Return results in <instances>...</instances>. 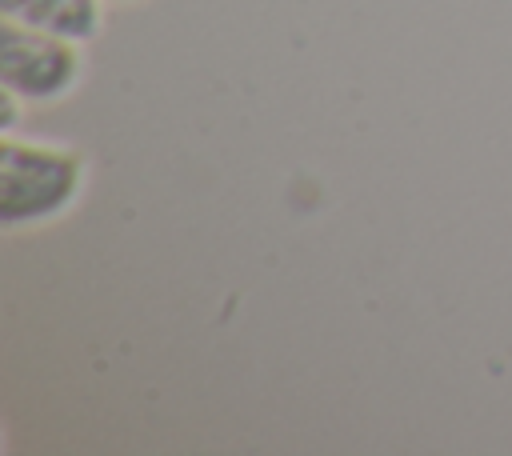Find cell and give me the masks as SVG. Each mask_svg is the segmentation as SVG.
<instances>
[{"mask_svg": "<svg viewBox=\"0 0 512 456\" xmlns=\"http://www.w3.org/2000/svg\"><path fill=\"white\" fill-rule=\"evenodd\" d=\"M88 164L60 144H24L12 132L0 140V224L32 228L56 220L84 192Z\"/></svg>", "mask_w": 512, "mask_h": 456, "instance_id": "cell-1", "label": "cell"}, {"mask_svg": "<svg viewBox=\"0 0 512 456\" xmlns=\"http://www.w3.org/2000/svg\"><path fill=\"white\" fill-rule=\"evenodd\" d=\"M84 56L80 44L20 20L0 24V84L24 96L28 104H48L68 96L80 84Z\"/></svg>", "mask_w": 512, "mask_h": 456, "instance_id": "cell-2", "label": "cell"}, {"mask_svg": "<svg viewBox=\"0 0 512 456\" xmlns=\"http://www.w3.org/2000/svg\"><path fill=\"white\" fill-rule=\"evenodd\" d=\"M0 16L20 20L28 28H44L56 36H68L76 44H88L104 28L100 0H0Z\"/></svg>", "mask_w": 512, "mask_h": 456, "instance_id": "cell-3", "label": "cell"}, {"mask_svg": "<svg viewBox=\"0 0 512 456\" xmlns=\"http://www.w3.org/2000/svg\"><path fill=\"white\" fill-rule=\"evenodd\" d=\"M20 104H28L24 96H16L12 88H4V116H0V132H12L20 124Z\"/></svg>", "mask_w": 512, "mask_h": 456, "instance_id": "cell-4", "label": "cell"}]
</instances>
